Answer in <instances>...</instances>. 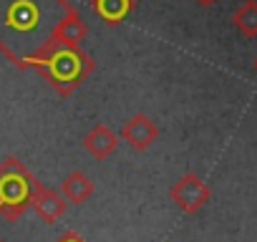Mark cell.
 I'll list each match as a JSON object with an SVG mask.
<instances>
[{"mask_svg": "<svg viewBox=\"0 0 257 242\" xmlns=\"http://www.w3.org/2000/svg\"><path fill=\"white\" fill-rule=\"evenodd\" d=\"M28 71H38L56 93L61 96H71L83 81H88V76L96 71V61L76 46H66L61 41H56L43 56H38Z\"/></svg>", "mask_w": 257, "mask_h": 242, "instance_id": "7a4b0ae2", "label": "cell"}, {"mask_svg": "<svg viewBox=\"0 0 257 242\" xmlns=\"http://www.w3.org/2000/svg\"><path fill=\"white\" fill-rule=\"evenodd\" d=\"M83 149L96 157V159H108L116 149H118V137L106 127V124H96L86 137H83Z\"/></svg>", "mask_w": 257, "mask_h": 242, "instance_id": "52a82bcc", "label": "cell"}, {"mask_svg": "<svg viewBox=\"0 0 257 242\" xmlns=\"http://www.w3.org/2000/svg\"><path fill=\"white\" fill-rule=\"evenodd\" d=\"M58 242H86L78 232H66V234H61L58 237Z\"/></svg>", "mask_w": 257, "mask_h": 242, "instance_id": "7c38bea8", "label": "cell"}, {"mask_svg": "<svg viewBox=\"0 0 257 242\" xmlns=\"http://www.w3.org/2000/svg\"><path fill=\"white\" fill-rule=\"evenodd\" d=\"M61 192H63V199H68L71 204H86L93 194V182L83 172H71L63 179Z\"/></svg>", "mask_w": 257, "mask_h": 242, "instance_id": "9c48e42d", "label": "cell"}, {"mask_svg": "<svg viewBox=\"0 0 257 242\" xmlns=\"http://www.w3.org/2000/svg\"><path fill=\"white\" fill-rule=\"evenodd\" d=\"M121 137H123V142L132 147L134 152H147L159 139V127L154 124L147 113H137V116H132L123 124Z\"/></svg>", "mask_w": 257, "mask_h": 242, "instance_id": "5b68a950", "label": "cell"}, {"mask_svg": "<svg viewBox=\"0 0 257 242\" xmlns=\"http://www.w3.org/2000/svg\"><path fill=\"white\" fill-rule=\"evenodd\" d=\"M86 36H88V26L81 21V16L76 13L71 21H66V26L61 28V36H58V41L61 43H66V46H76V48H81V43L86 41Z\"/></svg>", "mask_w": 257, "mask_h": 242, "instance_id": "8fae6325", "label": "cell"}, {"mask_svg": "<svg viewBox=\"0 0 257 242\" xmlns=\"http://www.w3.org/2000/svg\"><path fill=\"white\" fill-rule=\"evenodd\" d=\"M41 182L18 157H6L0 162V214L6 219H18L33 207Z\"/></svg>", "mask_w": 257, "mask_h": 242, "instance_id": "3957f363", "label": "cell"}, {"mask_svg": "<svg viewBox=\"0 0 257 242\" xmlns=\"http://www.w3.org/2000/svg\"><path fill=\"white\" fill-rule=\"evenodd\" d=\"M254 71H257V61H254Z\"/></svg>", "mask_w": 257, "mask_h": 242, "instance_id": "5bb4252c", "label": "cell"}, {"mask_svg": "<svg viewBox=\"0 0 257 242\" xmlns=\"http://www.w3.org/2000/svg\"><path fill=\"white\" fill-rule=\"evenodd\" d=\"M232 23L244 38H257V0H244L232 13Z\"/></svg>", "mask_w": 257, "mask_h": 242, "instance_id": "30bf717a", "label": "cell"}, {"mask_svg": "<svg viewBox=\"0 0 257 242\" xmlns=\"http://www.w3.org/2000/svg\"><path fill=\"white\" fill-rule=\"evenodd\" d=\"M33 209H36V214H38L46 224H56V222L66 214L68 202H66L58 192H53V189H48V187L41 184V189L36 192V199H33Z\"/></svg>", "mask_w": 257, "mask_h": 242, "instance_id": "8992f818", "label": "cell"}, {"mask_svg": "<svg viewBox=\"0 0 257 242\" xmlns=\"http://www.w3.org/2000/svg\"><path fill=\"white\" fill-rule=\"evenodd\" d=\"M169 194H172V202H174L182 212H187V214L199 212V209L212 199V189H209V184H207L202 177H197L194 172L182 174V177L172 184Z\"/></svg>", "mask_w": 257, "mask_h": 242, "instance_id": "277c9868", "label": "cell"}, {"mask_svg": "<svg viewBox=\"0 0 257 242\" xmlns=\"http://www.w3.org/2000/svg\"><path fill=\"white\" fill-rule=\"evenodd\" d=\"M76 13L71 0H0V53L16 68L28 71Z\"/></svg>", "mask_w": 257, "mask_h": 242, "instance_id": "6da1fadb", "label": "cell"}, {"mask_svg": "<svg viewBox=\"0 0 257 242\" xmlns=\"http://www.w3.org/2000/svg\"><path fill=\"white\" fill-rule=\"evenodd\" d=\"M0 242H3V239H0Z\"/></svg>", "mask_w": 257, "mask_h": 242, "instance_id": "9a60e30c", "label": "cell"}, {"mask_svg": "<svg viewBox=\"0 0 257 242\" xmlns=\"http://www.w3.org/2000/svg\"><path fill=\"white\" fill-rule=\"evenodd\" d=\"M194 3H197V6H202V8H212V6L217 3V0H194Z\"/></svg>", "mask_w": 257, "mask_h": 242, "instance_id": "4fadbf2b", "label": "cell"}, {"mask_svg": "<svg viewBox=\"0 0 257 242\" xmlns=\"http://www.w3.org/2000/svg\"><path fill=\"white\" fill-rule=\"evenodd\" d=\"M93 13L106 26H121L134 11V0H91Z\"/></svg>", "mask_w": 257, "mask_h": 242, "instance_id": "ba28073f", "label": "cell"}]
</instances>
